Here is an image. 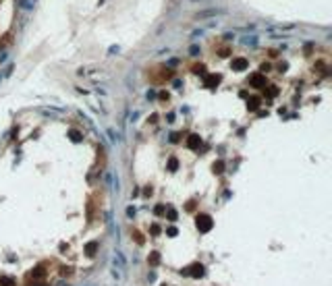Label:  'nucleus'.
Here are the masks:
<instances>
[{"instance_id":"f257e3e1","label":"nucleus","mask_w":332,"mask_h":286,"mask_svg":"<svg viewBox=\"0 0 332 286\" xmlns=\"http://www.w3.org/2000/svg\"><path fill=\"white\" fill-rule=\"evenodd\" d=\"M224 11H220V8H212V11H201V13H197V19H203V17H210V15H222Z\"/></svg>"},{"instance_id":"f03ea898","label":"nucleus","mask_w":332,"mask_h":286,"mask_svg":"<svg viewBox=\"0 0 332 286\" xmlns=\"http://www.w3.org/2000/svg\"><path fill=\"white\" fill-rule=\"evenodd\" d=\"M233 67H235L237 71H243V68L247 67V60H245V58H239V60H235V62H233Z\"/></svg>"},{"instance_id":"7ed1b4c3","label":"nucleus","mask_w":332,"mask_h":286,"mask_svg":"<svg viewBox=\"0 0 332 286\" xmlns=\"http://www.w3.org/2000/svg\"><path fill=\"white\" fill-rule=\"evenodd\" d=\"M257 37H253V35H251V37H243V44H245V46H256L257 44Z\"/></svg>"},{"instance_id":"20e7f679","label":"nucleus","mask_w":332,"mask_h":286,"mask_svg":"<svg viewBox=\"0 0 332 286\" xmlns=\"http://www.w3.org/2000/svg\"><path fill=\"white\" fill-rule=\"evenodd\" d=\"M189 54H191V56H197V54H199V48H197V46H191Z\"/></svg>"},{"instance_id":"39448f33","label":"nucleus","mask_w":332,"mask_h":286,"mask_svg":"<svg viewBox=\"0 0 332 286\" xmlns=\"http://www.w3.org/2000/svg\"><path fill=\"white\" fill-rule=\"evenodd\" d=\"M21 4H23V8H31V2L29 0H21Z\"/></svg>"}]
</instances>
